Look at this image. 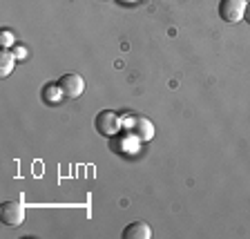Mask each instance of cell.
<instances>
[{"instance_id": "1", "label": "cell", "mask_w": 250, "mask_h": 239, "mask_svg": "<svg viewBox=\"0 0 250 239\" xmlns=\"http://www.w3.org/2000/svg\"><path fill=\"white\" fill-rule=\"evenodd\" d=\"M246 7H248L246 0H221V2H219V16H221L224 22L232 25V22L244 21Z\"/></svg>"}, {"instance_id": "7", "label": "cell", "mask_w": 250, "mask_h": 239, "mask_svg": "<svg viewBox=\"0 0 250 239\" xmlns=\"http://www.w3.org/2000/svg\"><path fill=\"white\" fill-rule=\"evenodd\" d=\"M62 96H65V94H62L61 87H58V83H49V85H45V89H42V101H45L47 105H56Z\"/></svg>"}, {"instance_id": "2", "label": "cell", "mask_w": 250, "mask_h": 239, "mask_svg": "<svg viewBox=\"0 0 250 239\" xmlns=\"http://www.w3.org/2000/svg\"><path fill=\"white\" fill-rule=\"evenodd\" d=\"M94 125H96V132H99L101 136H114L116 132L121 130V119L116 112H112V109H103V112H99L96 114V121H94Z\"/></svg>"}, {"instance_id": "5", "label": "cell", "mask_w": 250, "mask_h": 239, "mask_svg": "<svg viewBox=\"0 0 250 239\" xmlns=\"http://www.w3.org/2000/svg\"><path fill=\"white\" fill-rule=\"evenodd\" d=\"M127 130L139 141H150L152 136H154V125L147 119H143V116H132L130 123H127Z\"/></svg>"}, {"instance_id": "10", "label": "cell", "mask_w": 250, "mask_h": 239, "mask_svg": "<svg viewBox=\"0 0 250 239\" xmlns=\"http://www.w3.org/2000/svg\"><path fill=\"white\" fill-rule=\"evenodd\" d=\"M244 21L250 25V2H248V7H246V14H244Z\"/></svg>"}, {"instance_id": "3", "label": "cell", "mask_w": 250, "mask_h": 239, "mask_svg": "<svg viewBox=\"0 0 250 239\" xmlns=\"http://www.w3.org/2000/svg\"><path fill=\"white\" fill-rule=\"evenodd\" d=\"M58 87L62 89L65 99H78L85 89V81L81 74L69 72V74H62V76L58 78Z\"/></svg>"}, {"instance_id": "6", "label": "cell", "mask_w": 250, "mask_h": 239, "mask_svg": "<svg viewBox=\"0 0 250 239\" xmlns=\"http://www.w3.org/2000/svg\"><path fill=\"white\" fill-rule=\"evenodd\" d=\"M123 239H150L152 237V228L146 224V221H132V224L125 226Z\"/></svg>"}, {"instance_id": "8", "label": "cell", "mask_w": 250, "mask_h": 239, "mask_svg": "<svg viewBox=\"0 0 250 239\" xmlns=\"http://www.w3.org/2000/svg\"><path fill=\"white\" fill-rule=\"evenodd\" d=\"M14 65H16V54L9 52V49H2V54H0V74L9 76L14 72Z\"/></svg>"}, {"instance_id": "12", "label": "cell", "mask_w": 250, "mask_h": 239, "mask_svg": "<svg viewBox=\"0 0 250 239\" xmlns=\"http://www.w3.org/2000/svg\"><path fill=\"white\" fill-rule=\"evenodd\" d=\"M246 2H250V0H246Z\"/></svg>"}, {"instance_id": "9", "label": "cell", "mask_w": 250, "mask_h": 239, "mask_svg": "<svg viewBox=\"0 0 250 239\" xmlns=\"http://www.w3.org/2000/svg\"><path fill=\"white\" fill-rule=\"evenodd\" d=\"M11 41H14V34H11L9 29H2V43H5V45H9Z\"/></svg>"}, {"instance_id": "11", "label": "cell", "mask_w": 250, "mask_h": 239, "mask_svg": "<svg viewBox=\"0 0 250 239\" xmlns=\"http://www.w3.org/2000/svg\"><path fill=\"white\" fill-rule=\"evenodd\" d=\"M14 54H16V56H21V58H25V49H22V47H18Z\"/></svg>"}, {"instance_id": "4", "label": "cell", "mask_w": 250, "mask_h": 239, "mask_svg": "<svg viewBox=\"0 0 250 239\" xmlns=\"http://www.w3.org/2000/svg\"><path fill=\"white\" fill-rule=\"evenodd\" d=\"M0 219L7 226H21L25 221V206L22 201H5L0 206Z\"/></svg>"}]
</instances>
